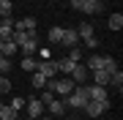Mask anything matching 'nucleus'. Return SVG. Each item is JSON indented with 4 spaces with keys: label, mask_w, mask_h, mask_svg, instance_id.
Listing matches in <instances>:
<instances>
[{
    "label": "nucleus",
    "mask_w": 123,
    "mask_h": 120,
    "mask_svg": "<svg viewBox=\"0 0 123 120\" xmlns=\"http://www.w3.org/2000/svg\"><path fill=\"white\" fill-rule=\"evenodd\" d=\"M88 98L90 101H107V87H101V85H88Z\"/></svg>",
    "instance_id": "9"
},
{
    "label": "nucleus",
    "mask_w": 123,
    "mask_h": 120,
    "mask_svg": "<svg viewBox=\"0 0 123 120\" xmlns=\"http://www.w3.org/2000/svg\"><path fill=\"white\" fill-rule=\"evenodd\" d=\"M36 49H38V44H36V38H33V41H27V44L19 46V52H22L25 57H33V52H36Z\"/></svg>",
    "instance_id": "18"
},
{
    "label": "nucleus",
    "mask_w": 123,
    "mask_h": 120,
    "mask_svg": "<svg viewBox=\"0 0 123 120\" xmlns=\"http://www.w3.org/2000/svg\"><path fill=\"white\" fill-rule=\"evenodd\" d=\"M60 101H63V107H74V109H85V104L90 101V98H88V85H85V82H82V85H74V90H71L68 96H63Z\"/></svg>",
    "instance_id": "1"
},
{
    "label": "nucleus",
    "mask_w": 123,
    "mask_h": 120,
    "mask_svg": "<svg viewBox=\"0 0 123 120\" xmlns=\"http://www.w3.org/2000/svg\"><path fill=\"white\" fill-rule=\"evenodd\" d=\"M77 36L82 38V41H85V38H93V36H96V27H93L90 22H79V27H77Z\"/></svg>",
    "instance_id": "11"
},
{
    "label": "nucleus",
    "mask_w": 123,
    "mask_h": 120,
    "mask_svg": "<svg viewBox=\"0 0 123 120\" xmlns=\"http://www.w3.org/2000/svg\"><path fill=\"white\" fill-rule=\"evenodd\" d=\"M0 76H3V74H0Z\"/></svg>",
    "instance_id": "36"
},
{
    "label": "nucleus",
    "mask_w": 123,
    "mask_h": 120,
    "mask_svg": "<svg viewBox=\"0 0 123 120\" xmlns=\"http://www.w3.org/2000/svg\"><path fill=\"white\" fill-rule=\"evenodd\" d=\"M11 85H14V82H11V79H8V76H6V74L0 76V96H6V93H11Z\"/></svg>",
    "instance_id": "24"
},
{
    "label": "nucleus",
    "mask_w": 123,
    "mask_h": 120,
    "mask_svg": "<svg viewBox=\"0 0 123 120\" xmlns=\"http://www.w3.org/2000/svg\"><path fill=\"white\" fill-rule=\"evenodd\" d=\"M107 109H110V98H107V101H88V104H85L88 117H98V115H104Z\"/></svg>",
    "instance_id": "6"
},
{
    "label": "nucleus",
    "mask_w": 123,
    "mask_h": 120,
    "mask_svg": "<svg viewBox=\"0 0 123 120\" xmlns=\"http://www.w3.org/2000/svg\"><path fill=\"white\" fill-rule=\"evenodd\" d=\"M47 109L52 112L55 117H57V115H63V112H66V107H63V101H60V98H52V101L47 104Z\"/></svg>",
    "instance_id": "16"
},
{
    "label": "nucleus",
    "mask_w": 123,
    "mask_h": 120,
    "mask_svg": "<svg viewBox=\"0 0 123 120\" xmlns=\"http://www.w3.org/2000/svg\"><path fill=\"white\" fill-rule=\"evenodd\" d=\"M85 46H90V49H96V46H98V38H96V36H93V38H85Z\"/></svg>",
    "instance_id": "30"
},
{
    "label": "nucleus",
    "mask_w": 123,
    "mask_h": 120,
    "mask_svg": "<svg viewBox=\"0 0 123 120\" xmlns=\"http://www.w3.org/2000/svg\"><path fill=\"white\" fill-rule=\"evenodd\" d=\"M25 107H27V117H36V120L44 115V109H47L44 104L38 101V98H30V101H25Z\"/></svg>",
    "instance_id": "8"
},
{
    "label": "nucleus",
    "mask_w": 123,
    "mask_h": 120,
    "mask_svg": "<svg viewBox=\"0 0 123 120\" xmlns=\"http://www.w3.org/2000/svg\"><path fill=\"white\" fill-rule=\"evenodd\" d=\"M88 68H85V63H74V68H71V82L74 85H82V82H88Z\"/></svg>",
    "instance_id": "7"
},
{
    "label": "nucleus",
    "mask_w": 123,
    "mask_h": 120,
    "mask_svg": "<svg viewBox=\"0 0 123 120\" xmlns=\"http://www.w3.org/2000/svg\"><path fill=\"white\" fill-rule=\"evenodd\" d=\"M17 52H19V46L14 44V41H3V46H0V55H3V57L11 60V55H17Z\"/></svg>",
    "instance_id": "15"
},
{
    "label": "nucleus",
    "mask_w": 123,
    "mask_h": 120,
    "mask_svg": "<svg viewBox=\"0 0 123 120\" xmlns=\"http://www.w3.org/2000/svg\"><path fill=\"white\" fill-rule=\"evenodd\" d=\"M110 85H115V87H118V93L123 90V71H120V68H115V71H112V76H110Z\"/></svg>",
    "instance_id": "17"
},
{
    "label": "nucleus",
    "mask_w": 123,
    "mask_h": 120,
    "mask_svg": "<svg viewBox=\"0 0 123 120\" xmlns=\"http://www.w3.org/2000/svg\"><path fill=\"white\" fill-rule=\"evenodd\" d=\"M38 120H52V117H38Z\"/></svg>",
    "instance_id": "33"
},
{
    "label": "nucleus",
    "mask_w": 123,
    "mask_h": 120,
    "mask_svg": "<svg viewBox=\"0 0 123 120\" xmlns=\"http://www.w3.org/2000/svg\"><path fill=\"white\" fill-rule=\"evenodd\" d=\"M3 107H6V104H3V96H0V109H3Z\"/></svg>",
    "instance_id": "31"
},
{
    "label": "nucleus",
    "mask_w": 123,
    "mask_h": 120,
    "mask_svg": "<svg viewBox=\"0 0 123 120\" xmlns=\"http://www.w3.org/2000/svg\"><path fill=\"white\" fill-rule=\"evenodd\" d=\"M68 60H71V63H79V60H82V49H79V46H71Z\"/></svg>",
    "instance_id": "27"
},
{
    "label": "nucleus",
    "mask_w": 123,
    "mask_h": 120,
    "mask_svg": "<svg viewBox=\"0 0 123 120\" xmlns=\"http://www.w3.org/2000/svg\"><path fill=\"white\" fill-rule=\"evenodd\" d=\"M71 8L74 11H82V14H98V11H104V3H88V0H71Z\"/></svg>",
    "instance_id": "4"
},
{
    "label": "nucleus",
    "mask_w": 123,
    "mask_h": 120,
    "mask_svg": "<svg viewBox=\"0 0 123 120\" xmlns=\"http://www.w3.org/2000/svg\"><path fill=\"white\" fill-rule=\"evenodd\" d=\"M30 85H33V87H47V76H41L38 71H33V82Z\"/></svg>",
    "instance_id": "26"
},
{
    "label": "nucleus",
    "mask_w": 123,
    "mask_h": 120,
    "mask_svg": "<svg viewBox=\"0 0 123 120\" xmlns=\"http://www.w3.org/2000/svg\"><path fill=\"white\" fill-rule=\"evenodd\" d=\"M36 71H38L41 76H47V79H55L57 76V63L55 60H38L36 63Z\"/></svg>",
    "instance_id": "5"
},
{
    "label": "nucleus",
    "mask_w": 123,
    "mask_h": 120,
    "mask_svg": "<svg viewBox=\"0 0 123 120\" xmlns=\"http://www.w3.org/2000/svg\"><path fill=\"white\" fill-rule=\"evenodd\" d=\"M47 87L52 93H57V96H68L74 90V82L71 79H47Z\"/></svg>",
    "instance_id": "3"
},
{
    "label": "nucleus",
    "mask_w": 123,
    "mask_h": 120,
    "mask_svg": "<svg viewBox=\"0 0 123 120\" xmlns=\"http://www.w3.org/2000/svg\"><path fill=\"white\" fill-rule=\"evenodd\" d=\"M36 25H38V22H36V17H25L22 22H17V25H14V30H27V33H36Z\"/></svg>",
    "instance_id": "13"
},
{
    "label": "nucleus",
    "mask_w": 123,
    "mask_h": 120,
    "mask_svg": "<svg viewBox=\"0 0 123 120\" xmlns=\"http://www.w3.org/2000/svg\"><path fill=\"white\" fill-rule=\"evenodd\" d=\"M8 107H11V109H17V112H19V109H25V98H19V96H17V98H11Z\"/></svg>",
    "instance_id": "29"
},
{
    "label": "nucleus",
    "mask_w": 123,
    "mask_h": 120,
    "mask_svg": "<svg viewBox=\"0 0 123 120\" xmlns=\"http://www.w3.org/2000/svg\"><path fill=\"white\" fill-rule=\"evenodd\" d=\"M90 74H93V82H96V85H101V87H107V85H110L112 71H104V68H98V71H90Z\"/></svg>",
    "instance_id": "12"
},
{
    "label": "nucleus",
    "mask_w": 123,
    "mask_h": 120,
    "mask_svg": "<svg viewBox=\"0 0 123 120\" xmlns=\"http://www.w3.org/2000/svg\"><path fill=\"white\" fill-rule=\"evenodd\" d=\"M107 25H110V30H120V27H123V14H112Z\"/></svg>",
    "instance_id": "20"
},
{
    "label": "nucleus",
    "mask_w": 123,
    "mask_h": 120,
    "mask_svg": "<svg viewBox=\"0 0 123 120\" xmlns=\"http://www.w3.org/2000/svg\"><path fill=\"white\" fill-rule=\"evenodd\" d=\"M77 41H79V36H77V27H68V30H63V38H60V44L63 46H77Z\"/></svg>",
    "instance_id": "10"
},
{
    "label": "nucleus",
    "mask_w": 123,
    "mask_h": 120,
    "mask_svg": "<svg viewBox=\"0 0 123 120\" xmlns=\"http://www.w3.org/2000/svg\"><path fill=\"white\" fill-rule=\"evenodd\" d=\"M63 30H66V27H49V41H52V44H60Z\"/></svg>",
    "instance_id": "21"
},
{
    "label": "nucleus",
    "mask_w": 123,
    "mask_h": 120,
    "mask_svg": "<svg viewBox=\"0 0 123 120\" xmlns=\"http://www.w3.org/2000/svg\"><path fill=\"white\" fill-rule=\"evenodd\" d=\"M0 25H3V19H0Z\"/></svg>",
    "instance_id": "35"
},
{
    "label": "nucleus",
    "mask_w": 123,
    "mask_h": 120,
    "mask_svg": "<svg viewBox=\"0 0 123 120\" xmlns=\"http://www.w3.org/2000/svg\"><path fill=\"white\" fill-rule=\"evenodd\" d=\"M27 120H36V117H27Z\"/></svg>",
    "instance_id": "34"
},
{
    "label": "nucleus",
    "mask_w": 123,
    "mask_h": 120,
    "mask_svg": "<svg viewBox=\"0 0 123 120\" xmlns=\"http://www.w3.org/2000/svg\"><path fill=\"white\" fill-rule=\"evenodd\" d=\"M55 63H57V71H63V74H71V68H74V63H71L68 57H60Z\"/></svg>",
    "instance_id": "19"
},
{
    "label": "nucleus",
    "mask_w": 123,
    "mask_h": 120,
    "mask_svg": "<svg viewBox=\"0 0 123 120\" xmlns=\"http://www.w3.org/2000/svg\"><path fill=\"white\" fill-rule=\"evenodd\" d=\"M14 33V19H3V25H0V41H8Z\"/></svg>",
    "instance_id": "14"
},
{
    "label": "nucleus",
    "mask_w": 123,
    "mask_h": 120,
    "mask_svg": "<svg viewBox=\"0 0 123 120\" xmlns=\"http://www.w3.org/2000/svg\"><path fill=\"white\" fill-rule=\"evenodd\" d=\"M88 3H101V0H88Z\"/></svg>",
    "instance_id": "32"
},
{
    "label": "nucleus",
    "mask_w": 123,
    "mask_h": 120,
    "mask_svg": "<svg viewBox=\"0 0 123 120\" xmlns=\"http://www.w3.org/2000/svg\"><path fill=\"white\" fill-rule=\"evenodd\" d=\"M36 63H38L36 57H25V60H22V71H27V74H33V71H36Z\"/></svg>",
    "instance_id": "25"
},
{
    "label": "nucleus",
    "mask_w": 123,
    "mask_h": 120,
    "mask_svg": "<svg viewBox=\"0 0 123 120\" xmlns=\"http://www.w3.org/2000/svg\"><path fill=\"white\" fill-rule=\"evenodd\" d=\"M85 68H88V71H98V68H104V71H115L118 63H115V57H110V55H93V57H88Z\"/></svg>",
    "instance_id": "2"
},
{
    "label": "nucleus",
    "mask_w": 123,
    "mask_h": 120,
    "mask_svg": "<svg viewBox=\"0 0 123 120\" xmlns=\"http://www.w3.org/2000/svg\"><path fill=\"white\" fill-rule=\"evenodd\" d=\"M17 115H19V112L11 109V107H3V109H0V120H17Z\"/></svg>",
    "instance_id": "23"
},
{
    "label": "nucleus",
    "mask_w": 123,
    "mask_h": 120,
    "mask_svg": "<svg viewBox=\"0 0 123 120\" xmlns=\"http://www.w3.org/2000/svg\"><path fill=\"white\" fill-rule=\"evenodd\" d=\"M0 19H11V0H0Z\"/></svg>",
    "instance_id": "22"
},
{
    "label": "nucleus",
    "mask_w": 123,
    "mask_h": 120,
    "mask_svg": "<svg viewBox=\"0 0 123 120\" xmlns=\"http://www.w3.org/2000/svg\"><path fill=\"white\" fill-rule=\"evenodd\" d=\"M8 71H11V60L0 55V74H8Z\"/></svg>",
    "instance_id": "28"
}]
</instances>
